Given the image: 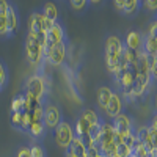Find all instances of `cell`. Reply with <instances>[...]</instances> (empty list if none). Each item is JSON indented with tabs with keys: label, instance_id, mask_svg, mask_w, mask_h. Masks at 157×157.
<instances>
[{
	"label": "cell",
	"instance_id": "8d00e7d4",
	"mask_svg": "<svg viewBox=\"0 0 157 157\" xmlns=\"http://www.w3.org/2000/svg\"><path fill=\"white\" fill-rule=\"evenodd\" d=\"M17 157H32V154H30V148H22V149H19Z\"/></svg>",
	"mask_w": 157,
	"mask_h": 157
},
{
	"label": "cell",
	"instance_id": "8992f818",
	"mask_svg": "<svg viewBox=\"0 0 157 157\" xmlns=\"http://www.w3.org/2000/svg\"><path fill=\"white\" fill-rule=\"evenodd\" d=\"M46 58L49 60L50 64H54V66H61L64 63V58H66V41L50 46L47 54H46Z\"/></svg>",
	"mask_w": 157,
	"mask_h": 157
},
{
	"label": "cell",
	"instance_id": "3957f363",
	"mask_svg": "<svg viewBox=\"0 0 157 157\" xmlns=\"http://www.w3.org/2000/svg\"><path fill=\"white\" fill-rule=\"evenodd\" d=\"M25 94H30L36 98L38 101H41V104L46 102V80L43 75L33 74L32 77L27 78L25 82Z\"/></svg>",
	"mask_w": 157,
	"mask_h": 157
},
{
	"label": "cell",
	"instance_id": "74e56055",
	"mask_svg": "<svg viewBox=\"0 0 157 157\" xmlns=\"http://www.w3.org/2000/svg\"><path fill=\"white\" fill-rule=\"evenodd\" d=\"M149 127H151V129H154V130H157V115H154V116H152Z\"/></svg>",
	"mask_w": 157,
	"mask_h": 157
},
{
	"label": "cell",
	"instance_id": "b9f144b4",
	"mask_svg": "<svg viewBox=\"0 0 157 157\" xmlns=\"http://www.w3.org/2000/svg\"><path fill=\"white\" fill-rule=\"evenodd\" d=\"M0 91H2V88H0Z\"/></svg>",
	"mask_w": 157,
	"mask_h": 157
},
{
	"label": "cell",
	"instance_id": "44dd1931",
	"mask_svg": "<svg viewBox=\"0 0 157 157\" xmlns=\"http://www.w3.org/2000/svg\"><path fill=\"white\" fill-rule=\"evenodd\" d=\"M88 129H90V123L80 115V116H78V120H77V123H75V129H74L75 137L86 135V134H88Z\"/></svg>",
	"mask_w": 157,
	"mask_h": 157
},
{
	"label": "cell",
	"instance_id": "e575fe53",
	"mask_svg": "<svg viewBox=\"0 0 157 157\" xmlns=\"http://www.w3.org/2000/svg\"><path fill=\"white\" fill-rule=\"evenodd\" d=\"M149 36H152L154 39H157V21H154L151 24V27H149V32H148Z\"/></svg>",
	"mask_w": 157,
	"mask_h": 157
},
{
	"label": "cell",
	"instance_id": "4316f807",
	"mask_svg": "<svg viewBox=\"0 0 157 157\" xmlns=\"http://www.w3.org/2000/svg\"><path fill=\"white\" fill-rule=\"evenodd\" d=\"M132 154H135L137 157H146L149 152H148V149H146V148L137 140V141H135V145H134V148H132Z\"/></svg>",
	"mask_w": 157,
	"mask_h": 157
},
{
	"label": "cell",
	"instance_id": "30bf717a",
	"mask_svg": "<svg viewBox=\"0 0 157 157\" xmlns=\"http://www.w3.org/2000/svg\"><path fill=\"white\" fill-rule=\"evenodd\" d=\"M19 25H21L19 13H17V10L13 6V5H10V6H8V29H6V38L16 35Z\"/></svg>",
	"mask_w": 157,
	"mask_h": 157
},
{
	"label": "cell",
	"instance_id": "f1b7e54d",
	"mask_svg": "<svg viewBox=\"0 0 157 157\" xmlns=\"http://www.w3.org/2000/svg\"><path fill=\"white\" fill-rule=\"evenodd\" d=\"M6 83H8V71L5 68V64L0 61V88L3 90L6 86Z\"/></svg>",
	"mask_w": 157,
	"mask_h": 157
},
{
	"label": "cell",
	"instance_id": "52a82bcc",
	"mask_svg": "<svg viewBox=\"0 0 157 157\" xmlns=\"http://www.w3.org/2000/svg\"><path fill=\"white\" fill-rule=\"evenodd\" d=\"M143 41L145 38L143 35L137 30H129L124 39V47L130 49V50H135V52H143Z\"/></svg>",
	"mask_w": 157,
	"mask_h": 157
},
{
	"label": "cell",
	"instance_id": "d590c367",
	"mask_svg": "<svg viewBox=\"0 0 157 157\" xmlns=\"http://www.w3.org/2000/svg\"><path fill=\"white\" fill-rule=\"evenodd\" d=\"M113 5H115V8H116L118 11H121V13H123V10H124V5H126V0H115V2H113Z\"/></svg>",
	"mask_w": 157,
	"mask_h": 157
},
{
	"label": "cell",
	"instance_id": "7c38bea8",
	"mask_svg": "<svg viewBox=\"0 0 157 157\" xmlns=\"http://www.w3.org/2000/svg\"><path fill=\"white\" fill-rule=\"evenodd\" d=\"M43 13H32L30 17H29V32L35 33V35H44L43 33V27H41V24H43Z\"/></svg>",
	"mask_w": 157,
	"mask_h": 157
},
{
	"label": "cell",
	"instance_id": "83f0119b",
	"mask_svg": "<svg viewBox=\"0 0 157 157\" xmlns=\"http://www.w3.org/2000/svg\"><path fill=\"white\" fill-rule=\"evenodd\" d=\"M148 60H149L151 80H157V55H155V57H148Z\"/></svg>",
	"mask_w": 157,
	"mask_h": 157
},
{
	"label": "cell",
	"instance_id": "7402d4cb",
	"mask_svg": "<svg viewBox=\"0 0 157 157\" xmlns=\"http://www.w3.org/2000/svg\"><path fill=\"white\" fill-rule=\"evenodd\" d=\"M135 141H137V134L134 132L132 129L129 130V132H126L124 135H121V143L124 146H127L130 151H132V148H134V145H135Z\"/></svg>",
	"mask_w": 157,
	"mask_h": 157
},
{
	"label": "cell",
	"instance_id": "f546056e",
	"mask_svg": "<svg viewBox=\"0 0 157 157\" xmlns=\"http://www.w3.org/2000/svg\"><path fill=\"white\" fill-rule=\"evenodd\" d=\"M130 154H132V151H130L127 146H124L123 143L116 145V157H129Z\"/></svg>",
	"mask_w": 157,
	"mask_h": 157
},
{
	"label": "cell",
	"instance_id": "277c9868",
	"mask_svg": "<svg viewBox=\"0 0 157 157\" xmlns=\"http://www.w3.org/2000/svg\"><path fill=\"white\" fill-rule=\"evenodd\" d=\"M54 137H55L57 145L60 148H63V149H66V148H69V145H71V141L74 140L75 134H74L72 126L68 121H61L54 130Z\"/></svg>",
	"mask_w": 157,
	"mask_h": 157
},
{
	"label": "cell",
	"instance_id": "836d02e7",
	"mask_svg": "<svg viewBox=\"0 0 157 157\" xmlns=\"http://www.w3.org/2000/svg\"><path fill=\"white\" fill-rule=\"evenodd\" d=\"M149 134H151V146H152V151H157V130H154V129L149 127Z\"/></svg>",
	"mask_w": 157,
	"mask_h": 157
},
{
	"label": "cell",
	"instance_id": "9c48e42d",
	"mask_svg": "<svg viewBox=\"0 0 157 157\" xmlns=\"http://www.w3.org/2000/svg\"><path fill=\"white\" fill-rule=\"evenodd\" d=\"M113 129H115V134L118 135H124L126 132H129L130 129H132V121H130V118L124 113L118 115L116 118H113V123H112Z\"/></svg>",
	"mask_w": 157,
	"mask_h": 157
},
{
	"label": "cell",
	"instance_id": "7a4b0ae2",
	"mask_svg": "<svg viewBox=\"0 0 157 157\" xmlns=\"http://www.w3.org/2000/svg\"><path fill=\"white\" fill-rule=\"evenodd\" d=\"M25 58L32 66H38L44 58V52L41 43H39V38L32 32L27 33V39H25Z\"/></svg>",
	"mask_w": 157,
	"mask_h": 157
},
{
	"label": "cell",
	"instance_id": "9a60e30c",
	"mask_svg": "<svg viewBox=\"0 0 157 157\" xmlns=\"http://www.w3.org/2000/svg\"><path fill=\"white\" fill-rule=\"evenodd\" d=\"M137 140L141 143L143 146L148 149V152H152V146H151V134H149V126H143L137 130Z\"/></svg>",
	"mask_w": 157,
	"mask_h": 157
},
{
	"label": "cell",
	"instance_id": "cb8c5ba5",
	"mask_svg": "<svg viewBox=\"0 0 157 157\" xmlns=\"http://www.w3.org/2000/svg\"><path fill=\"white\" fill-rule=\"evenodd\" d=\"M88 138L91 140L93 145H99V138H101V124H94V126H90L88 129Z\"/></svg>",
	"mask_w": 157,
	"mask_h": 157
},
{
	"label": "cell",
	"instance_id": "ab89813d",
	"mask_svg": "<svg viewBox=\"0 0 157 157\" xmlns=\"http://www.w3.org/2000/svg\"><path fill=\"white\" fill-rule=\"evenodd\" d=\"M154 112H155V115H157V93L154 94Z\"/></svg>",
	"mask_w": 157,
	"mask_h": 157
},
{
	"label": "cell",
	"instance_id": "8fae6325",
	"mask_svg": "<svg viewBox=\"0 0 157 157\" xmlns=\"http://www.w3.org/2000/svg\"><path fill=\"white\" fill-rule=\"evenodd\" d=\"M105 112H107V115L110 118H116L118 115L123 113V101H121V94L120 93L113 91V94L110 98V102H109Z\"/></svg>",
	"mask_w": 157,
	"mask_h": 157
},
{
	"label": "cell",
	"instance_id": "d6986e66",
	"mask_svg": "<svg viewBox=\"0 0 157 157\" xmlns=\"http://www.w3.org/2000/svg\"><path fill=\"white\" fill-rule=\"evenodd\" d=\"M43 16L47 17L49 21H52V22H57V19H58V8H57V5L50 3V2L46 3L43 6Z\"/></svg>",
	"mask_w": 157,
	"mask_h": 157
},
{
	"label": "cell",
	"instance_id": "5b68a950",
	"mask_svg": "<svg viewBox=\"0 0 157 157\" xmlns=\"http://www.w3.org/2000/svg\"><path fill=\"white\" fill-rule=\"evenodd\" d=\"M44 124L46 129L50 130H55V127L63 121V115L61 110L57 104H52V102H44Z\"/></svg>",
	"mask_w": 157,
	"mask_h": 157
},
{
	"label": "cell",
	"instance_id": "ba28073f",
	"mask_svg": "<svg viewBox=\"0 0 157 157\" xmlns=\"http://www.w3.org/2000/svg\"><path fill=\"white\" fill-rule=\"evenodd\" d=\"M115 129L112 126V123L107 121H101V138H99V145L98 146H107L112 145L115 141Z\"/></svg>",
	"mask_w": 157,
	"mask_h": 157
},
{
	"label": "cell",
	"instance_id": "60d3db41",
	"mask_svg": "<svg viewBox=\"0 0 157 157\" xmlns=\"http://www.w3.org/2000/svg\"><path fill=\"white\" fill-rule=\"evenodd\" d=\"M129 157H137V155H135V154H130V155H129Z\"/></svg>",
	"mask_w": 157,
	"mask_h": 157
},
{
	"label": "cell",
	"instance_id": "1f68e13d",
	"mask_svg": "<svg viewBox=\"0 0 157 157\" xmlns=\"http://www.w3.org/2000/svg\"><path fill=\"white\" fill-rule=\"evenodd\" d=\"M143 6H145L146 11L157 13V0H146V2H141V8Z\"/></svg>",
	"mask_w": 157,
	"mask_h": 157
},
{
	"label": "cell",
	"instance_id": "2e32d148",
	"mask_svg": "<svg viewBox=\"0 0 157 157\" xmlns=\"http://www.w3.org/2000/svg\"><path fill=\"white\" fill-rule=\"evenodd\" d=\"M46 124L44 123H32L30 126H29V129H27V132H29V135L32 137V138H35V140H41V138H44L46 137Z\"/></svg>",
	"mask_w": 157,
	"mask_h": 157
},
{
	"label": "cell",
	"instance_id": "5bb4252c",
	"mask_svg": "<svg viewBox=\"0 0 157 157\" xmlns=\"http://www.w3.org/2000/svg\"><path fill=\"white\" fill-rule=\"evenodd\" d=\"M8 6H10L8 2L0 0V36H6V29H8Z\"/></svg>",
	"mask_w": 157,
	"mask_h": 157
},
{
	"label": "cell",
	"instance_id": "603a6c76",
	"mask_svg": "<svg viewBox=\"0 0 157 157\" xmlns=\"http://www.w3.org/2000/svg\"><path fill=\"white\" fill-rule=\"evenodd\" d=\"M82 116L85 118V120L90 123V126H94V124H101V118L98 115V112L91 110V109H85L82 112Z\"/></svg>",
	"mask_w": 157,
	"mask_h": 157
},
{
	"label": "cell",
	"instance_id": "484cf974",
	"mask_svg": "<svg viewBox=\"0 0 157 157\" xmlns=\"http://www.w3.org/2000/svg\"><path fill=\"white\" fill-rule=\"evenodd\" d=\"M22 116H24V112H11V124H13V127H16V129L22 127Z\"/></svg>",
	"mask_w": 157,
	"mask_h": 157
},
{
	"label": "cell",
	"instance_id": "ffe728a7",
	"mask_svg": "<svg viewBox=\"0 0 157 157\" xmlns=\"http://www.w3.org/2000/svg\"><path fill=\"white\" fill-rule=\"evenodd\" d=\"M140 10H141V2L140 0H126L123 13L127 14V16H135Z\"/></svg>",
	"mask_w": 157,
	"mask_h": 157
},
{
	"label": "cell",
	"instance_id": "d4e9b609",
	"mask_svg": "<svg viewBox=\"0 0 157 157\" xmlns=\"http://www.w3.org/2000/svg\"><path fill=\"white\" fill-rule=\"evenodd\" d=\"M11 112H25V98L24 94H19L11 102Z\"/></svg>",
	"mask_w": 157,
	"mask_h": 157
},
{
	"label": "cell",
	"instance_id": "d6a6232c",
	"mask_svg": "<svg viewBox=\"0 0 157 157\" xmlns=\"http://www.w3.org/2000/svg\"><path fill=\"white\" fill-rule=\"evenodd\" d=\"M30 154H32V157H46V151H44V148H41L39 145L32 146V148H30Z\"/></svg>",
	"mask_w": 157,
	"mask_h": 157
},
{
	"label": "cell",
	"instance_id": "6da1fadb",
	"mask_svg": "<svg viewBox=\"0 0 157 157\" xmlns=\"http://www.w3.org/2000/svg\"><path fill=\"white\" fill-rule=\"evenodd\" d=\"M123 47L124 44L120 36L116 35L107 36L105 44H104V61H105V68L112 74H116L120 69V58L123 55Z\"/></svg>",
	"mask_w": 157,
	"mask_h": 157
},
{
	"label": "cell",
	"instance_id": "4fadbf2b",
	"mask_svg": "<svg viewBox=\"0 0 157 157\" xmlns=\"http://www.w3.org/2000/svg\"><path fill=\"white\" fill-rule=\"evenodd\" d=\"M112 94H113V91H112L110 86H105V85L99 86V90H98V105H99V109H102V110L107 109Z\"/></svg>",
	"mask_w": 157,
	"mask_h": 157
},
{
	"label": "cell",
	"instance_id": "7bdbcfd3",
	"mask_svg": "<svg viewBox=\"0 0 157 157\" xmlns=\"http://www.w3.org/2000/svg\"><path fill=\"white\" fill-rule=\"evenodd\" d=\"M155 93H157V91H155Z\"/></svg>",
	"mask_w": 157,
	"mask_h": 157
},
{
	"label": "cell",
	"instance_id": "e0dca14e",
	"mask_svg": "<svg viewBox=\"0 0 157 157\" xmlns=\"http://www.w3.org/2000/svg\"><path fill=\"white\" fill-rule=\"evenodd\" d=\"M143 54L146 57H155L157 55V39H154L149 35L145 36V41H143Z\"/></svg>",
	"mask_w": 157,
	"mask_h": 157
},
{
	"label": "cell",
	"instance_id": "4dcf8cb0",
	"mask_svg": "<svg viewBox=\"0 0 157 157\" xmlns=\"http://www.w3.org/2000/svg\"><path fill=\"white\" fill-rule=\"evenodd\" d=\"M69 5H71V8H72L74 11H83V10L86 8L88 2H86V0H72Z\"/></svg>",
	"mask_w": 157,
	"mask_h": 157
},
{
	"label": "cell",
	"instance_id": "ac0fdd59",
	"mask_svg": "<svg viewBox=\"0 0 157 157\" xmlns=\"http://www.w3.org/2000/svg\"><path fill=\"white\" fill-rule=\"evenodd\" d=\"M69 149L74 154V157H85V154H86V148L83 146V143L80 141L78 137H74V140L69 145Z\"/></svg>",
	"mask_w": 157,
	"mask_h": 157
},
{
	"label": "cell",
	"instance_id": "f35d334b",
	"mask_svg": "<svg viewBox=\"0 0 157 157\" xmlns=\"http://www.w3.org/2000/svg\"><path fill=\"white\" fill-rule=\"evenodd\" d=\"M64 157H74V154L71 152V149H69V148L64 149Z\"/></svg>",
	"mask_w": 157,
	"mask_h": 157
}]
</instances>
